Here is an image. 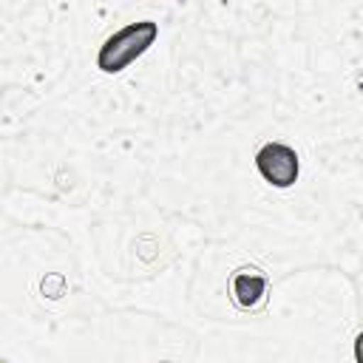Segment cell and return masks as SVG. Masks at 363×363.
Here are the masks:
<instances>
[{"mask_svg":"<svg viewBox=\"0 0 363 363\" xmlns=\"http://www.w3.org/2000/svg\"><path fill=\"white\" fill-rule=\"evenodd\" d=\"M159 34V26L150 23V20H142V23H130L125 28H119L116 34H111L99 54H96V65L105 71V74H116L122 68H128L139 54H145L153 40Z\"/></svg>","mask_w":363,"mask_h":363,"instance_id":"obj_1","label":"cell"},{"mask_svg":"<svg viewBox=\"0 0 363 363\" xmlns=\"http://www.w3.org/2000/svg\"><path fill=\"white\" fill-rule=\"evenodd\" d=\"M255 164H258V173L275 187H289L298 179V153L289 145L267 142L255 153Z\"/></svg>","mask_w":363,"mask_h":363,"instance_id":"obj_2","label":"cell"},{"mask_svg":"<svg viewBox=\"0 0 363 363\" xmlns=\"http://www.w3.org/2000/svg\"><path fill=\"white\" fill-rule=\"evenodd\" d=\"M267 292V278L255 269H241L233 278V295L241 306H255Z\"/></svg>","mask_w":363,"mask_h":363,"instance_id":"obj_3","label":"cell"},{"mask_svg":"<svg viewBox=\"0 0 363 363\" xmlns=\"http://www.w3.org/2000/svg\"><path fill=\"white\" fill-rule=\"evenodd\" d=\"M354 360H357V363H363V332L354 337Z\"/></svg>","mask_w":363,"mask_h":363,"instance_id":"obj_4","label":"cell"}]
</instances>
